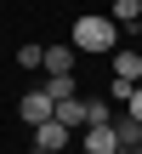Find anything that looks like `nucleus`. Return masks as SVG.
I'll list each match as a JSON object with an SVG mask.
<instances>
[{"label":"nucleus","mask_w":142,"mask_h":154,"mask_svg":"<svg viewBox=\"0 0 142 154\" xmlns=\"http://www.w3.org/2000/svg\"><path fill=\"white\" fill-rule=\"evenodd\" d=\"M108 17H114L120 29H131V34L142 29V6H137V0H114V11H108Z\"/></svg>","instance_id":"nucleus-9"},{"label":"nucleus","mask_w":142,"mask_h":154,"mask_svg":"<svg viewBox=\"0 0 142 154\" xmlns=\"http://www.w3.org/2000/svg\"><path fill=\"white\" fill-rule=\"evenodd\" d=\"M120 154H137V149H120Z\"/></svg>","instance_id":"nucleus-13"},{"label":"nucleus","mask_w":142,"mask_h":154,"mask_svg":"<svg viewBox=\"0 0 142 154\" xmlns=\"http://www.w3.org/2000/svg\"><path fill=\"white\" fill-rule=\"evenodd\" d=\"M131 91H137V86H125V80H114V86H108V97H114V103H120V109H125V103H131Z\"/></svg>","instance_id":"nucleus-11"},{"label":"nucleus","mask_w":142,"mask_h":154,"mask_svg":"<svg viewBox=\"0 0 142 154\" xmlns=\"http://www.w3.org/2000/svg\"><path fill=\"white\" fill-rule=\"evenodd\" d=\"M125 114H131V120H142V86L131 91V103H125Z\"/></svg>","instance_id":"nucleus-12"},{"label":"nucleus","mask_w":142,"mask_h":154,"mask_svg":"<svg viewBox=\"0 0 142 154\" xmlns=\"http://www.w3.org/2000/svg\"><path fill=\"white\" fill-rule=\"evenodd\" d=\"M28 154H40V149H28Z\"/></svg>","instance_id":"nucleus-14"},{"label":"nucleus","mask_w":142,"mask_h":154,"mask_svg":"<svg viewBox=\"0 0 142 154\" xmlns=\"http://www.w3.org/2000/svg\"><path fill=\"white\" fill-rule=\"evenodd\" d=\"M74 74V46H46V80Z\"/></svg>","instance_id":"nucleus-4"},{"label":"nucleus","mask_w":142,"mask_h":154,"mask_svg":"<svg viewBox=\"0 0 142 154\" xmlns=\"http://www.w3.org/2000/svg\"><path fill=\"white\" fill-rule=\"evenodd\" d=\"M114 137H120V149H137V154H142V120L114 114Z\"/></svg>","instance_id":"nucleus-7"},{"label":"nucleus","mask_w":142,"mask_h":154,"mask_svg":"<svg viewBox=\"0 0 142 154\" xmlns=\"http://www.w3.org/2000/svg\"><path fill=\"white\" fill-rule=\"evenodd\" d=\"M17 69H46V46H17Z\"/></svg>","instance_id":"nucleus-10"},{"label":"nucleus","mask_w":142,"mask_h":154,"mask_svg":"<svg viewBox=\"0 0 142 154\" xmlns=\"http://www.w3.org/2000/svg\"><path fill=\"white\" fill-rule=\"evenodd\" d=\"M68 143H74V131H68L63 120H46V126L34 131V149H40V154H63Z\"/></svg>","instance_id":"nucleus-3"},{"label":"nucleus","mask_w":142,"mask_h":154,"mask_svg":"<svg viewBox=\"0 0 142 154\" xmlns=\"http://www.w3.org/2000/svg\"><path fill=\"white\" fill-rule=\"evenodd\" d=\"M17 114H23V126H34V131H40L46 120H57V103H51V97H46V86H40V91H23Z\"/></svg>","instance_id":"nucleus-2"},{"label":"nucleus","mask_w":142,"mask_h":154,"mask_svg":"<svg viewBox=\"0 0 142 154\" xmlns=\"http://www.w3.org/2000/svg\"><path fill=\"white\" fill-rule=\"evenodd\" d=\"M114 80L142 86V57H137V51H114Z\"/></svg>","instance_id":"nucleus-6"},{"label":"nucleus","mask_w":142,"mask_h":154,"mask_svg":"<svg viewBox=\"0 0 142 154\" xmlns=\"http://www.w3.org/2000/svg\"><path fill=\"white\" fill-rule=\"evenodd\" d=\"M85 154H120V137H114V120H108V126H91V131H85Z\"/></svg>","instance_id":"nucleus-5"},{"label":"nucleus","mask_w":142,"mask_h":154,"mask_svg":"<svg viewBox=\"0 0 142 154\" xmlns=\"http://www.w3.org/2000/svg\"><path fill=\"white\" fill-rule=\"evenodd\" d=\"M114 40H120V23L114 17H74V51H114Z\"/></svg>","instance_id":"nucleus-1"},{"label":"nucleus","mask_w":142,"mask_h":154,"mask_svg":"<svg viewBox=\"0 0 142 154\" xmlns=\"http://www.w3.org/2000/svg\"><path fill=\"white\" fill-rule=\"evenodd\" d=\"M46 97H51L57 109H63V103H74V97H80V80H74V74H63V80H46Z\"/></svg>","instance_id":"nucleus-8"}]
</instances>
